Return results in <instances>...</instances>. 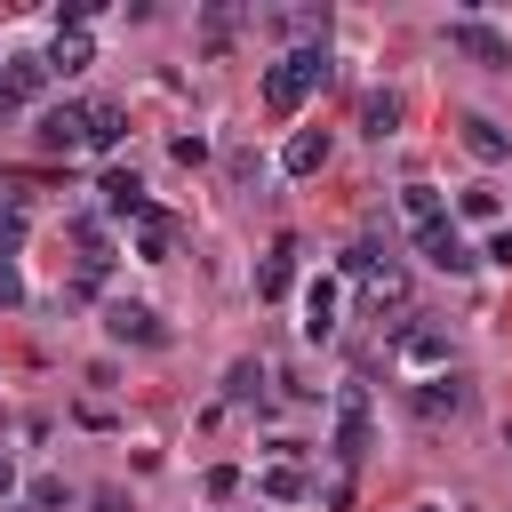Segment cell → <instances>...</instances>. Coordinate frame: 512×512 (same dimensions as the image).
Here are the masks:
<instances>
[{"instance_id": "25", "label": "cell", "mask_w": 512, "mask_h": 512, "mask_svg": "<svg viewBox=\"0 0 512 512\" xmlns=\"http://www.w3.org/2000/svg\"><path fill=\"white\" fill-rule=\"evenodd\" d=\"M480 256H488V264H512V232H496V240H488Z\"/></svg>"}, {"instance_id": "5", "label": "cell", "mask_w": 512, "mask_h": 512, "mask_svg": "<svg viewBox=\"0 0 512 512\" xmlns=\"http://www.w3.org/2000/svg\"><path fill=\"white\" fill-rule=\"evenodd\" d=\"M464 408H472V384H464V376H448V368H440L432 384H416V416H424V424H440V416H464Z\"/></svg>"}, {"instance_id": "16", "label": "cell", "mask_w": 512, "mask_h": 512, "mask_svg": "<svg viewBox=\"0 0 512 512\" xmlns=\"http://www.w3.org/2000/svg\"><path fill=\"white\" fill-rule=\"evenodd\" d=\"M336 328V280H312L304 288V336H328Z\"/></svg>"}, {"instance_id": "21", "label": "cell", "mask_w": 512, "mask_h": 512, "mask_svg": "<svg viewBox=\"0 0 512 512\" xmlns=\"http://www.w3.org/2000/svg\"><path fill=\"white\" fill-rule=\"evenodd\" d=\"M264 496L296 504V496H304V472H296V464H272V472H264Z\"/></svg>"}, {"instance_id": "12", "label": "cell", "mask_w": 512, "mask_h": 512, "mask_svg": "<svg viewBox=\"0 0 512 512\" xmlns=\"http://www.w3.org/2000/svg\"><path fill=\"white\" fill-rule=\"evenodd\" d=\"M280 168H288V176H320V168H328V128H296L288 152H280Z\"/></svg>"}, {"instance_id": "4", "label": "cell", "mask_w": 512, "mask_h": 512, "mask_svg": "<svg viewBox=\"0 0 512 512\" xmlns=\"http://www.w3.org/2000/svg\"><path fill=\"white\" fill-rule=\"evenodd\" d=\"M368 440H376V424H368V392H344V400H336V456L360 464Z\"/></svg>"}, {"instance_id": "7", "label": "cell", "mask_w": 512, "mask_h": 512, "mask_svg": "<svg viewBox=\"0 0 512 512\" xmlns=\"http://www.w3.org/2000/svg\"><path fill=\"white\" fill-rule=\"evenodd\" d=\"M104 328H112L120 344H168V328H160V312H152V304H112V312H104Z\"/></svg>"}, {"instance_id": "28", "label": "cell", "mask_w": 512, "mask_h": 512, "mask_svg": "<svg viewBox=\"0 0 512 512\" xmlns=\"http://www.w3.org/2000/svg\"><path fill=\"white\" fill-rule=\"evenodd\" d=\"M424 512H440V504H424Z\"/></svg>"}, {"instance_id": "2", "label": "cell", "mask_w": 512, "mask_h": 512, "mask_svg": "<svg viewBox=\"0 0 512 512\" xmlns=\"http://www.w3.org/2000/svg\"><path fill=\"white\" fill-rule=\"evenodd\" d=\"M448 48H456V56H472V64H488V72H512V40H504V32H488L480 16H456V24H448Z\"/></svg>"}, {"instance_id": "3", "label": "cell", "mask_w": 512, "mask_h": 512, "mask_svg": "<svg viewBox=\"0 0 512 512\" xmlns=\"http://www.w3.org/2000/svg\"><path fill=\"white\" fill-rule=\"evenodd\" d=\"M416 256H424V264H432V272H472V264H480V248H472V240H464V232H456V224H448V216H440V224H424V232H416Z\"/></svg>"}, {"instance_id": "15", "label": "cell", "mask_w": 512, "mask_h": 512, "mask_svg": "<svg viewBox=\"0 0 512 512\" xmlns=\"http://www.w3.org/2000/svg\"><path fill=\"white\" fill-rule=\"evenodd\" d=\"M392 128H400V96L392 88H368L360 96V136H392Z\"/></svg>"}, {"instance_id": "19", "label": "cell", "mask_w": 512, "mask_h": 512, "mask_svg": "<svg viewBox=\"0 0 512 512\" xmlns=\"http://www.w3.org/2000/svg\"><path fill=\"white\" fill-rule=\"evenodd\" d=\"M456 208H464L472 224H488V216H496L504 200H496V184H464V192H456Z\"/></svg>"}, {"instance_id": "27", "label": "cell", "mask_w": 512, "mask_h": 512, "mask_svg": "<svg viewBox=\"0 0 512 512\" xmlns=\"http://www.w3.org/2000/svg\"><path fill=\"white\" fill-rule=\"evenodd\" d=\"M8 488H16V464H8V456H0V496H8Z\"/></svg>"}, {"instance_id": "26", "label": "cell", "mask_w": 512, "mask_h": 512, "mask_svg": "<svg viewBox=\"0 0 512 512\" xmlns=\"http://www.w3.org/2000/svg\"><path fill=\"white\" fill-rule=\"evenodd\" d=\"M16 112H24V104H16V96H0V128H8V120H16Z\"/></svg>"}, {"instance_id": "24", "label": "cell", "mask_w": 512, "mask_h": 512, "mask_svg": "<svg viewBox=\"0 0 512 512\" xmlns=\"http://www.w3.org/2000/svg\"><path fill=\"white\" fill-rule=\"evenodd\" d=\"M16 296H24V280H16V264L0 256V304H16Z\"/></svg>"}, {"instance_id": "22", "label": "cell", "mask_w": 512, "mask_h": 512, "mask_svg": "<svg viewBox=\"0 0 512 512\" xmlns=\"http://www.w3.org/2000/svg\"><path fill=\"white\" fill-rule=\"evenodd\" d=\"M232 24H240V16H232V8H208V24H200V32H208V48H216V56H224V48H232Z\"/></svg>"}, {"instance_id": "1", "label": "cell", "mask_w": 512, "mask_h": 512, "mask_svg": "<svg viewBox=\"0 0 512 512\" xmlns=\"http://www.w3.org/2000/svg\"><path fill=\"white\" fill-rule=\"evenodd\" d=\"M328 80V48L320 40H304V48H288L272 72H264V112L272 120H288V112H304V96Z\"/></svg>"}, {"instance_id": "11", "label": "cell", "mask_w": 512, "mask_h": 512, "mask_svg": "<svg viewBox=\"0 0 512 512\" xmlns=\"http://www.w3.org/2000/svg\"><path fill=\"white\" fill-rule=\"evenodd\" d=\"M288 288H296V240H272L264 264H256V296L272 304V296H288Z\"/></svg>"}, {"instance_id": "23", "label": "cell", "mask_w": 512, "mask_h": 512, "mask_svg": "<svg viewBox=\"0 0 512 512\" xmlns=\"http://www.w3.org/2000/svg\"><path fill=\"white\" fill-rule=\"evenodd\" d=\"M200 488H208V496H216V504H224V496H240V472H232V464H216V472H208V480H200Z\"/></svg>"}, {"instance_id": "8", "label": "cell", "mask_w": 512, "mask_h": 512, "mask_svg": "<svg viewBox=\"0 0 512 512\" xmlns=\"http://www.w3.org/2000/svg\"><path fill=\"white\" fill-rule=\"evenodd\" d=\"M48 80H56V72H48V56H0V96L32 104V96H40Z\"/></svg>"}, {"instance_id": "13", "label": "cell", "mask_w": 512, "mask_h": 512, "mask_svg": "<svg viewBox=\"0 0 512 512\" xmlns=\"http://www.w3.org/2000/svg\"><path fill=\"white\" fill-rule=\"evenodd\" d=\"M400 360L408 368H448V336L440 328H400Z\"/></svg>"}, {"instance_id": "14", "label": "cell", "mask_w": 512, "mask_h": 512, "mask_svg": "<svg viewBox=\"0 0 512 512\" xmlns=\"http://www.w3.org/2000/svg\"><path fill=\"white\" fill-rule=\"evenodd\" d=\"M88 64H96L88 32H56V48H48V72H56V80H72V72H88Z\"/></svg>"}, {"instance_id": "20", "label": "cell", "mask_w": 512, "mask_h": 512, "mask_svg": "<svg viewBox=\"0 0 512 512\" xmlns=\"http://www.w3.org/2000/svg\"><path fill=\"white\" fill-rule=\"evenodd\" d=\"M168 240H176V224L152 208V216H144V240H136V248H144V264H160V256H168Z\"/></svg>"}, {"instance_id": "6", "label": "cell", "mask_w": 512, "mask_h": 512, "mask_svg": "<svg viewBox=\"0 0 512 512\" xmlns=\"http://www.w3.org/2000/svg\"><path fill=\"white\" fill-rule=\"evenodd\" d=\"M40 144L48 152H80L88 144V104H48L40 112Z\"/></svg>"}, {"instance_id": "9", "label": "cell", "mask_w": 512, "mask_h": 512, "mask_svg": "<svg viewBox=\"0 0 512 512\" xmlns=\"http://www.w3.org/2000/svg\"><path fill=\"white\" fill-rule=\"evenodd\" d=\"M456 136H464V152H472V160H488V168H496V160L512 152V136H504V128L488 120V112H464V120H456Z\"/></svg>"}, {"instance_id": "18", "label": "cell", "mask_w": 512, "mask_h": 512, "mask_svg": "<svg viewBox=\"0 0 512 512\" xmlns=\"http://www.w3.org/2000/svg\"><path fill=\"white\" fill-rule=\"evenodd\" d=\"M88 144H96V152L120 144V104H88Z\"/></svg>"}, {"instance_id": "17", "label": "cell", "mask_w": 512, "mask_h": 512, "mask_svg": "<svg viewBox=\"0 0 512 512\" xmlns=\"http://www.w3.org/2000/svg\"><path fill=\"white\" fill-rule=\"evenodd\" d=\"M400 208H408V224H416V232L448 216V208H440V184H408V192H400Z\"/></svg>"}, {"instance_id": "10", "label": "cell", "mask_w": 512, "mask_h": 512, "mask_svg": "<svg viewBox=\"0 0 512 512\" xmlns=\"http://www.w3.org/2000/svg\"><path fill=\"white\" fill-rule=\"evenodd\" d=\"M96 192H104V208H112V216H136V224L152 216V200H144L136 168H104V184H96Z\"/></svg>"}]
</instances>
